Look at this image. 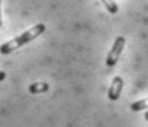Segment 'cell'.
I'll use <instances>...</instances> for the list:
<instances>
[{"instance_id":"8992f818","label":"cell","mask_w":148,"mask_h":127,"mask_svg":"<svg viewBox=\"0 0 148 127\" xmlns=\"http://www.w3.org/2000/svg\"><path fill=\"white\" fill-rule=\"evenodd\" d=\"M102 2V5L105 6V9L110 12V14H117L119 12V6H117V3L114 2V0H101Z\"/></svg>"},{"instance_id":"9c48e42d","label":"cell","mask_w":148,"mask_h":127,"mask_svg":"<svg viewBox=\"0 0 148 127\" xmlns=\"http://www.w3.org/2000/svg\"><path fill=\"white\" fill-rule=\"evenodd\" d=\"M144 118L148 121V111H145V114H144Z\"/></svg>"},{"instance_id":"5b68a950","label":"cell","mask_w":148,"mask_h":127,"mask_svg":"<svg viewBox=\"0 0 148 127\" xmlns=\"http://www.w3.org/2000/svg\"><path fill=\"white\" fill-rule=\"evenodd\" d=\"M28 90L31 93H40V92H47L49 90V84L47 83H34L28 87Z\"/></svg>"},{"instance_id":"6da1fadb","label":"cell","mask_w":148,"mask_h":127,"mask_svg":"<svg viewBox=\"0 0 148 127\" xmlns=\"http://www.w3.org/2000/svg\"><path fill=\"white\" fill-rule=\"evenodd\" d=\"M45 31H46V25L45 24H42V22L40 24H36V25H33L30 30L24 31L22 34L14 37V39H10L6 43H3L2 46H0V53H2V55H9L12 52H15L16 49L25 46L27 43L36 40L37 37H40Z\"/></svg>"},{"instance_id":"ba28073f","label":"cell","mask_w":148,"mask_h":127,"mask_svg":"<svg viewBox=\"0 0 148 127\" xmlns=\"http://www.w3.org/2000/svg\"><path fill=\"white\" fill-rule=\"evenodd\" d=\"M5 79H6V72L5 71H0V83H2Z\"/></svg>"},{"instance_id":"52a82bcc","label":"cell","mask_w":148,"mask_h":127,"mask_svg":"<svg viewBox=\"0 0 148 127\" xmlns=\"http://www.w3.org/2000/svg\"><path fill=\"white\" fill-rule=\"evenodd\" d=\"M3 27V15H2V0H0V28Z\"/></svg>"},{"instance_id":"277c9868","label":"cell","mask_w":148,"mask_h":127,"mask_svg":"<svg viewBox=\"0 0 148 127\" xmlns=\"http://www.w3.org/2000/svg\"><path fill=\"white\" fill-rule=\"evenodd\" d=\"M130 109H132L133 112H139V111L148 109V98H144V99H139V100H135L133 104H130Z\"/></svg>"},{"instance_id":"7a4b0ae2","label":"cell","mask_w":148,"mask_h":127,"mask_svg":"<svg viewBox=\"0 0 148 127\" xmlns=\"http://www.w3.org/2000/svg\"><path fill=\"white\" fill-rule=\"evenodd\" d=\"M126 46V39L123 36H119L117 39L114 40L113 46H111L110 52L107 55V59H105V65L107 67H114L116 64L119 62L121 53H123V49H125Z\"/></svg>"},{"instance_id":"3957f363","label":"cell","mask_w":148,"mask_h":127,"mask_svg":"<svg viewBox=\"0 0 148 127\" xmlns=\"http://www.w3.org/2000/svg\"><path fill=\"white\" fill-rule=\"evenodd\" d=\"M123 86H125V81L120 75H116L113 79L110 84V89H108V99L110 100H119L121 92H123Z\"/></svg>"}]
</instances>
